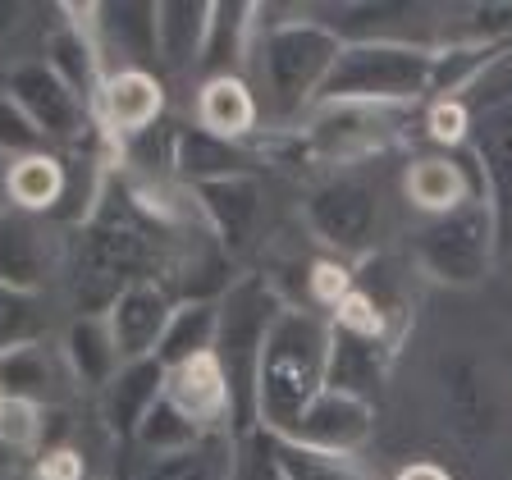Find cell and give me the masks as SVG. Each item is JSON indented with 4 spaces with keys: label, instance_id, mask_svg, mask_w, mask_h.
I'll return each instance as SVG.
<instances>
[{
    "label": "cell",
    "instance_id": "d590c367",
    "mask_svg": "<svg viewBox=\"0 0 512 480\" xmlns=\"http://www.w3.org/2000/svg\"><path fill=\"white\" fill-rule=\"evenodd\" d=\"M471 128H476V115L462 96H444V101H430L426 110V138L435 147H462L471 142Z\"/></svg>",
    "mask_w": 512,
    "mask_h": 480
},
{
    "label": "cell",
    "instance_id": "52a82bcc",
    "mask_svg": "<svg viewBox=\"0 0 512 480\" xmlns=\"http://www.w3.org/2000/svg\"><path fill=\"white\" fill-rule=\"evenodd\" d=\"M5 92L23 106V115L46 133V142L55 147H83L96 133V115L74 87H64V78L55 74L46 60H19L5 74Z\"/></svg>",
    "mask_w": 512,
    "mask_h": 480
},
{
    "label": "cell",
    "instance_id": "f1b7e54d",
    "mask_svg": "<svg viewBox=\"0 0 512 480\" xmlns=\"http://www.w3.org/2000/svg\"><path fill=\"white\" fill-rule=\"evenodd\" d=\"M96 37L101 51L128 55V69H147L142 60H156V5L128 0V5H101L96 10Z\"/></svg>",
    "mask_w": 512,
    "mask_h": 480
},
{
    "label": "cell",
    "instance_id": "277c9868",
    "mask_svg": "<svg viewBox=\"0 0 512 480\" xmlns=\"http://www.w3.org/2000/svg\"><path fill=\"white\" fill-rule=\"evenodd\" d=\"M348 46L334 23L320 19H284V23H261V87H266L270 106L279 119L311 115L320 87L330 78L339 51Z\"/></svg>",
    "mask_w": 512,
    "mask_h": 480
},
{
    "label": "cell",
    "instance_id": "4316f807",
    "mask_svg": "<svg viewBox=\"0 0 512 480\" xmlns=\"http://www.w3.org/2000/svg\"><path fill=\"white\" fill-rule=\"evenodd\" d=\"M215 334H220V298H183L174 302V316L165 325V339L156 348V362L165 371L215 352Z\"/></svg>",
    "mask_w": 512,
    "mask_h": 480
},
{
    "label": "cell",
    "instance_id": "ee69618b",
    "mask_svg": "<svg viewBox=\"0 0 512 480\" xmlns=\"http://www.w3.org/2000/svg\"><path fill=\"white\" fill-rule=\"evenodd\" d=\"M0 398H5V394H0Z\"/></svg>",
    "mask_w": 512,
    "mask_h": 480
},
{
    "label": "cell",
    "instance_id": "7c38bea8",
    "mask_svg": "<svg viewBox=\"0 0 512 480\" xmlns=\"http://www.w3.org/2000/svg\"><path fill=\"white\" fill-rule=\"evenodd\" d=\"M55 270H60L55 229H46L37 215H0V284L42 298V288L51 284Z\"/></svg>",
    "mask_w": 512,
    "mask_h": 480
},
{
    "label": "cell",
    "instance_id": "603a6c76",
    "mask_svg": "<svg viewBox=\"0 0 512 480\" xmlns=\"http://www.w3.org/2000/svg\"><path fill=\"white\" fill-rule=\"evenodd\" d=\"M211 5L206 0H160L156 5V60L174 74L202 69Z\"/></svg>",
    "mask_w": 512,
    "mask_h": 480
},
{
    "label": "cell",
    "instance_id": "5bb4252c",
    "mask_svg": "<svg viewBox=\"0 0 512 480\" xmlns=\"http://www.w3.org/2000/svg\"><path fill=\"white\" fill-rule=\"evenodd\" d=\"M174 316V298L156 279H138L128 284L115 302L106 307L110 334H115L124 362H142V357H156L160 339H165V325Z\"/></svg>",
    "mask_w": 512,
    "mask_h": 480
},
{
    "label": "cell",
    "instance_id": "1f68e13d",
    "mask_svg": "<svg viewBox=\"0 0 512 480\" xmlns=\"http://www.w3.org/2000/svg\"><path fill=\"white\" fill-rule=\"evenodd\" d=\"M46 339V307L37 293H19V288L0 284V352L19 348V343Z\"/></svg>",
    "mask_w": 512,
    "mask_h": 480
},
{
    "label": "cell",
    "instance_id": "d6a6232c",
    "mask_svg": "<svg viewBox=\"0 0 512 480\" xmlns=\"http://www.w3.org/2000/svg\"><path fill=\"white\" fill-rule=\"evenodd\" d=\"M46 407L28 398H0V448L10 453H42Z\"/></svg>",
    "mask_w": 512,
    "mask_h": 480
},
{
    "label": "cell",
    "instance_id": "74e56055",
    "mask_svg": "<svg viewBox=\"0 0 512 480\" xmlns=\"http://www.w3.org/2000/svg\"><path fill=\"white\" fill-rule=\"evenodd\" d=\"M234 480H279L275 444H270L266 430H247V435L238 439V467H234Z\"/></svg>",
    "mask_w": 512,
    "mask_h": 480
},
{
    "label": "cell",
    "instance_id": "4dcf8cb0",
    "mask_svg": "<svg viewBox=\"0 0 512 480\" xmlns=\"http://www.w3.org/2000/svg\"><path fill=\"white\" fill-rule=\"evenodd\" d=\"M206 435H211V430L192 426V421L170 403V398H160V403L147 412V421L138 426L133 444L142 448V458H160V453H183V448L202 444ZM215 435H220V430H215Z\"/></svg>",
    "mask_w": 512,
    "mask_h": 480
},
{
    "label": "cell",
    "instance_id": "cb8c5ba5",
    "mask_svg": "<svg viewBox=\"0 0 512 480\" xmlns=\"http://www.w3.org/2000/svg\"><path fill=\"white\" fill-rule=\"evenodd\" d=\"M60 371L64 352L60 343L37 339V343H19V348L0 352V394L5 398H28V403H51L55 389H60Z\"/></svg>",
    "mask_w": 512,
    "mask_h": 480
},
{
    "label": "cell",
    "instance_id": "44dd1931",
    "mask_svg": "<svg viewBox=\"0 0 512 480\" xmlns=\"http://www.w3.org/2000/svg\"><path fill=\"white\" fill-rule=\"evenodd\" d=\"M256 151L247 142H224L206 128L188 124L179 128V160H174V179L197 188V183H220V179H252Z\"/></svg>",
    "mask_w": 512,
    "mask_h": 480
},
{
    "label": "cell",
    "instance_id": "7a4b0ae2",
    "mask_svg": "<svg viewBox=\"0 0 512 480\" xmlns=\"http://www.w3.org/2000/svg\"><path fill=\"white\" fill-rule=\"evenodd\" d=\"M435 46L403 42V37H352L339 51L316 106H384L407 110L430 96ZM311 106V110H316Z\"/></svg>",
    "mask_w": 512,
    "mask_h": 480
},
{
    "label": "cell",
    "instance_id": "f35d334b",
    "mask_svg": "<svg viewBox=\"0 0 512 480\" xmlns=\"http://www.w3.org/2000/svg\"><path fill=\"white\" fill-rule=\"evenodd\" d=\"M37 480H87V467H83V453L69 444L60 448H46L37 458Z\"/></svg>",
    "mask_w": 512,
    "mask_h": 480
},
{
    "label": "cell",
    "instance_id": "2e32d148",
    "mask_svg": "<svg viewBox=\"0 0 512 480\" xmlns=\"http://www.w3.org/2000/svg\"><path fill=\"white\" fill-rule=\"evenodd\" d=\"M261 5L247 0H220L211 5V32H206L202 51V74L206 78H243L252 64L256 46H261Z\"/></svg>",
    "mask_w": 512,
    "mask_h": 480
},
{
    "label": "cell",
    "instance_id": "ab89813d",
    "mask_svg": "<svg viewBox=\"0 0 512 480\" xmlns=\"http://www.w3.org/2000/svg\"><path fill=\"white\" fill-rule=\"evenodd\" d=\"M394 480H453V476H448L439 462H407V467L398 471Z\"/></svg>",
    "mask_w": 512,
    "mask_h": 480
},
{
    "label": "cell",
    "instance_id": "5b68a950",
    "mask_svg": "<svg viewBox=\"0 0 512 480\" xmlns=\"http://www.w3.org/2000/svg\"><path fill=\"white\" fill-rule=\"evenodd\" d=\"M416 270L444 288H476L499 266V215H494L485 188L462 202L458 211L435 215L416 229Z\"/></svg>",
    "mask_w": 512,
    "mask_h": 480
},
{
    "label": "cell",
    "instance_id": "8fae6325",
    "mask_svg": "<svg viewBox=\"0 0 512 480\" xmlns=\"http://www.w3.org/2000/svg\"><path fill=\"white\" fill-rule=\"evenodd\" d=\"M92 115L106 138L128 142L165 119V87H160V78L151 74V69H128V64H119V69H110Z\"/></svg>",
    "mask_w": 512,
    "mask_h": 480
},
{
    "label": "cell",
    "instance_id": "e0dca14e",
    "mask_svg": "<svg viewBox=\"0 0 512 480\" xmlns=\"http://www.w3.org/2000/svg\"><path fill=\"white\" fill-rule=\"evenodd\" d=\"M165 375L170 371L156 357H142V362H124L115 380L101 389V421L119 444H133L147 412L165 398Z\"/></svg>",
    "mask_w": 512,
    "mask_h": 480
},
{
    "label": "cell",
    "instance_id": "9c48e42d",
    "mask_svg": "<svg viewBox=\"0 0 512 480\" xmlns=\"http://www.w3.org/2000/svg\"><path fill=\"white\" fill-rule=\"evenodd\" d=\"M96 10L101 5H64V23L46 37V64L64 78V87H74L87 106L96 110L101 87H106L110 69H106V51L96 37Z\"/></svg>",
    "mask_w": 512,
    "mask_h": 480
},
{
    "label": "cell",
    "instance_id": "8992f818",
    "mask_svg": "<svg viewBox=\"0 0 512 480\" xmlns=\"http://www.w3.org/2000/svg\"><path fill=\"white\" fill-rule=\"evenodd\" d=\"M302 220L330 256H371L384 220L380 192L362 179H330L302 202Z\"/></svg>",
    "mask_w": 512,
    "mask_h": 480
},
{
    "label": "cell",
    "instance_id": "f546056e",
    "mask_svg": "<svg viewBox=\"0 0 512 480\" xmlns=\"http://www.w3.org/2000/svg\"><path fill=\"white\" fill-rule=\"evenodd\" d=\"M275 444V467L279 480H371V471L357 458H339V453H316V448H302L293 439L270 435Z\"/></svg>",
    "mask_w": 512,
    "mask_h": 480
},
{
    "label": "cell",
    "instance_id": "7bdbcfd3",
    "mask_svg": "<svg viewBox=\"0 0 512 480\" xmlns=\"http://www.w3.org/2000/svg\"><path fill=\"white\" fill-rule=\"evenodd\" d=\"M92 480H110V476H92Z\"/></svg>",
    "mask_w": 512,
    "mask_h": 480
},
{
    "label": "cell",
    "instance_id": "3957f363",
    "mask_svg": "<svg viewBox=\"0 0 512 480\" xmlns=\"http://www.w3.org/2000/svg\"><path fill=\"white\" fill-rule=\"evenodd\" d=\"M284 307L288 302L261 275H238L220 293V334H215L211 357L220 362L229 394H234L238 435L256 430V371H261V352H266L270 330L284 316Z\"/></svg>",
    "mask_w": 512,
    "mask_h": 480
},
{
    "label": "cell",
    "instance_id": "ba28073f",
    "mask_svg": "<svg viewBox=\"0 0 512 480\" xmlns=\"http://www.w3.org/2000/svg\"><path fill=\"white\" fill-rule=\"evenodd\" d=\"M398 142V110L384 106H316L302 124V147L330 165H357Z\"/></svg>",
    "mask_w": 512,
    "mask_h": 480
},
{
    "label": "cell",
    "instance_id": "b9f144b4",
    "mask_svg": "<svg viewBox=\"0 0 512 480\" xmlns=\"http://www.w3.org/2000/svg\"><path fill=\"white\" fill-rule=\"evenodd\" d=\"M10 165H14L10 156H0V215L14 211V202H10Z\"/></svg>",
    "mask_w": 512,
    "mask_h": 480
},
{
    "label": "cell",
    "instance_id": "ffe728a7",
    "mask_svg": "<svg viewBox=\"0 0 512 480\" xmlns=\"http://www.w3.org/2000/svg\"><path fill=\"white\" fill-rule=\"evenodd\" d=\"M60 352H64L69 375L83 380L87 389H96V394H101L119 375V366H124V352H119L115 334H110L106 311H78L60 334Z\"/></svg>",
    "mask_w": 512,
    "mask_h": 480
},
{
    "label": "cell",
    "instance_id": "e575fe53",
    "mask_svg": "<svg viewBox=\"0 0 512 480\" xmlns=\"http://www.w3.org/2000/svg\"><path fill=\"white\" fill-rule=\"evenodd\" d=\"M42 151H51L46 133L32 124V119L23 115L19 101L0 87V156L23 160V156H42Z\"/></svg>",
    "mask_w": 512,
    "mask_h": 480
},
{
    "label": "cell",
    "instance_id": "4fadbf2b",
    "mask_svg": "<svg viewBox=\"0 0 512 480\" xmlns=\"http://www.w3.org/2000/svg\"><path fill=\"white\" fill-rule=\"evenodd\" d=\"M476 142V174L480 188L490 197L494 215H499V247L508 252L512 243V101H499L471 128Z\"/></svg>",
    "mask_w": 512,
    "mask_h": 480
},
{
    "label": "cell",
    "instance_id": "836d02e7",
    "mask_svg": "<svg viewBox=\"0 0 512 480\" xmlns=\"http://www.w3.org/2000/svg\"><path fill=\"white\" fill-rule=\"evenodd\" d=\"M357 288V270L343 261V256H320L307 270V302L320 316H334V311L348 302V293Z\"/></svg>",
    "mask_w": 512,
    "mask_h": 480
},
{
    "label": "cell",
    "instance_id": "d4e9b609",
    "mask_svg": "<svg viewBox=\"0 0 512 480\" xmlns=\"http://www.w3.org/2000/svg\"><path fill=\"white\" fill-rule=\"evenodd\" d=\"M261 124V106L247 78H202L197 92V128L224 142H247Z\"/></svg>",
    "mask_w": 512,
    "mask_h": 480
},
{
    "label": "cell",
    "instance_id": "d6986e66",
    "mask_svg": "<svg viewBox=\"0 0 512 480\" xmlns=\"http://www.w3.org/2000/svg\"><path fill=\"white\" fill-rule=\"evenodd\" d=\"M192 202L202 211L206 234H215V243L229 247V252L256 234V220H261V188H256V179L197 183Z\"/></svg>",
    "mask_w": 512,
    "mask_h": 480
},
{
    "label": "cell",
    "instance_id": "30bf717a",
    "mask_svg": "<svg viewBox=\"0 0 512 480\" xmlns=\"http://www.w3.org/2000/svg\"><path fill=\"white\" fill-rule=\"evenodd\" d=\"M375 435V403L343 389H325L316 403L302 412V421L293 426V444L316 448V453H339V458H357Z\"/></svg>",
    "mask_w": 512,
    "mask_h": 480
},
{
    "label": "cell",
    "instance_id": "60d3db41",
    "mask_svg": "<svg viewBox=\"0 0 512 480\" xmlns=\"http://www.w3.org/2000/svg\"><path fill=\"white\" fill-rule=\"evenodd\" d=\"M19 23H23V5H10V0H5V5H0V42H5Z\"/></svg>",
    "mask_w": 512,
    "mask_h": 480
},
{
    "label": "cell",
    "instance_id": "7402d4cb",
    "mask_svg": "<svg viewBox=\"0 0 512 480\" xmlns=\"http://www.w3.org/2000/svg\"><path fill=\"white\" fill-rule=\"evenodd\" d=\"M398 352L403 348H394V343H384V339H362V334L334 330V339H330V389H343V394H357V398H366V403H375V394H380L389 371H394Z\"/></svg>",
    "mask_w": 512,
    "mask_h": 480
},
{
    "label": "cell",
    "instance_id": "484cf974",
    "mask_svg": "<svg viewBox=\"0 0 512 480\" xmlns=\"http://www.w3.org/2000/svg\"><path fill=\"white\" fill-rule=\"evenodd\" d=\"M238 439L234 430L206 435L202 444L183 448V453H160V458H142L133 480H234L238 467Z\"/></svg>",
    "mask_w": 512,
    "mask_h": 480
},
{
    "label": "cell",
    "instance_id": "6da1fadb",
    "mask_svg": "<svg viewBox=\"0 0 512 480\" xmlns=\"http://www.w3.org/2000/svg\"><path fill=\"white\" fill-rule=\"evenodd\" d=\"M330 316L311 307H284L256 371V430L293 435L311 403L330 389Z\"/></svg>",
    "mask_w": 512,
    "mask_h": 480
},
{
    "label": "cell",
    "instance_id": "9a60e30c",
    "mask_svg": "<svg viewBox=\"0 0 512 480\" xmlns=\"http://www.w3.org/2000/svg\"><path fill=\"white\" fill-rule=\"evenodd\" d=\"M165 398L188 416L192 426L202 430H234L238 435V412H234V394H229V380H224L220 362L211 352L206 357H192V362L174 366L165 375Z\"/></svg>",
    "mask_w": 512,
    "mask_h": 480
},
{
    "label": "cell",
    "instance_id": "83f0119b",
    "mask_svg": "<svg viewBox=\"0 0 512 480\" xmlns=\"http://www.w3.org/2000/svg\"><path fill=\"white\" fill-rule=\"evenodd\" d=\"M69 197V165L55 151L42 156H23L10 165V202L19 215H51Z\"/></svg>",
    "mask_w": 512,
    "mask_h": 480
},
{
    "label": "cell",
    "instance_id": "8d00e7d4",
    "mask_svg": "<svg viewBox=\"0 0 512 480\" xmlns=\"http://www.w3.org/2000/svg\"><path fill=\"white\" fill-rule=\"evenodd\" d=\"M453 42L508 46L512 42V5H476V10H467L462 28L453 32Z\"/></svg>",
    "mask_w": 512,
    "mask_h": 480
},
{
    "label": "cell",
    "instance_id": "ac0fdd59",
    "mask_svg": "<svg viewBox=\"0 0 512 480\" xmlns=\"http://www.w3.org/2000/svg\"><path fill=\"white\" fill-rule=\"evenodd\" d=\"M476 165H467V160L458 156H444V151H435V156H416L412 165L403 170V192H407V202L416 206L421 215H448V211H458L462 202H471L476 197Z\"/></svg>",
    "mask_w": 512,
    "mask_h": 480
}]
</instances>
